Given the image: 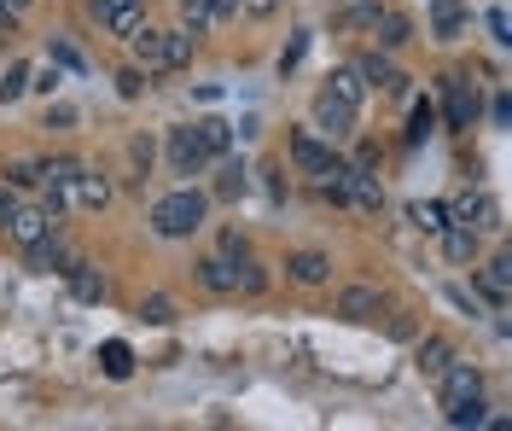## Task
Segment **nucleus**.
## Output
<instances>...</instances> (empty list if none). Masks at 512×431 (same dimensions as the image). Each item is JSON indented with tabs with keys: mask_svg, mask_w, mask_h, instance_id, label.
I'll list each match as a JSON object with an SVG mask.
<instances>
[{
	"mask_svg": "<svg viewBox=\"0 0 512 431\" xmlns=\"http://www.w3.org/2000/svg\"><path fill=\"white\" fill-rule=\"evenodd\" d=\"M210 222V199L198 187H175L152 204V233L158 239H192V233Z\"/></svg>",
	"mask_w": 512,
	"mask_h": 431,
	"instance_id": "nucleus-1",
	"label": "nucleus"
},
{
	"mask_svg": "<svg viewBox=\"0 0 512 431\" xmlns=\"http://www.w3.org/2000/svg\"><path fill=\"white\" fill-rule=\"evenodd\" d=\"M210 164H216V158L204 152V140H198V129H169V175H181V181H192V175H204Z\"/></svg>",
	"mask_w": 512,
	"mask_h": 431,
	"instance_id": "nucleus-2",
	"label": "nucleus"
},
{
	"mask_svg": "<svg viewBox=\"0 0 512 431\" xmlns=\"http://www.w3.org/2000/svg\"><path fill=\"white\" fill-rule=\"evenodd\" d=\"M448 222H466V228H478V233H501V204L489 199V193H478V187H466L460 199L448 204Z\"/></svg>",
	"mask_w": 512,
	"mask_h": 431,
	"instance_id": "nucleus-3",
	"label": "nucleus"
},
{
	"mask_svg": "<svg viewBox=\"0 0 512 431\" xmlns=\"http://www.w3.org/2000/svg\"><path fill=\"white\" fill-rule=\"evenodd\" d=\"M478 111H483L478 88H472L466 76H443V117H448V129H472V123H478Z\"/></svg>",
	"mask_w": 512,
	"mask_h": 431,
	"instance_id": "nucleus-4",
	"label": "nucleus"
},
{
	"mask_svg": "<svg viewBox=\"0 0 512 431\" xmlns=\"http://www.w3.org/2000/svg\"><path fill=\"white\" fill-rule=\"evenodd\" d=\"M286 152H291V169H297V175H320V169L338 158V152H332V140H320V134H309V129L291 134Z\"/></svg>",
	"mask_w": 512,
	"mask_h": 431,
	"instance_id": "nucleus-5",
	"label": "nucleus"
},
{
	"mask_svg": "<svg viewBox=\"0 0 512 431\" xmlns=\"http://www.w3.org/2000/svg\"><path fill=\"white\" fill-rule=\"evenodd\" d=\"M472 292L489 298V309H507V298H512V257H489V263L472 274Z\"/></svg>",
	"mask_w": 512,
	"mask_h": 431,
	"instance_id": "nucleus-6",
	"label": "nucleus"
},
{
	"mask_svg": "<svg viewBox=\"0 0 512 431\" xmlns=\"http://www.w3.org/2000/svg\"><path fill=\"white\" fill-rule=\"evenodd\" d=\"M53 228H59V222H53L41 204H12V216H6V239H12L18 251H24V245H35L41 233H53Z\"/></svg>",
	"mask_w": 512,
	"mask_h": 431,
	"instance_id": "nucleus-7",
	"label": "nucleus"
},
{
	"mask_svg": "<svg viewBox=\"0 0 512 431\" xmlns=\"http://www.w3.org/2000/svg\"><path fill=\"white\" fill-rule=\"evenodd\" d=\"M431 385H437V402H460V397H483V373L472 362H448L443 373H437V379H431Z\"/></svg>",
	"mask_w": 512,
	"mask_h": 431,
	"instance_id": "nucleus-8",
	"label": "nucleus"
},
{
	"mask_svg": "<svg viewBox=\"0 0 512 431\" xmlns=\"http://www.w3.org/2000/svg\"><path fill=\"white\" fill-rule=\"evenodd\" d=\"M286 280L291 286H303V292H320V286L332 280V257H326V251H291L286 257Z\"/></svg>",
	"mask_w": 512,
	"mask_h": 431,
	"instance_id": "nucleus-9",
	"label": "nucleus"
},
{
	"mask_svg": "<svg viewBox=\"0 0 512 431\" xmlns=\"http://www.w3.org/2000/svg\"><path fill=\"white\" fill-rule=\"evenodd\" d=\"M70 257H76V251H70V245L59 239V228L41 233L35 245H24V263H30L35 274H64V268H70Z\"/></svg>",
	"mask_w": 512,
	"mask_h": 431,
	"instance_id": "nucleus-10",
	"label": "nucleus"
},
{
	"mask_svg": "<svg viewBox=\"0 0 512 431\" xmlns=\"http://www.w3.org/2000/svg\"><path fill=\"white\" fill-rule=\"evenodd\" d=\"M355 70H361V82H367V88H379V94H408V76L390 65V53H361Z\"/></svg>",
	"mask_w": 512,
	"mask_h": 431,
	"instance_id": "nucleus-11",
	"label": "nucleus"
},
{
	"mask_svg": "<svg viewBox=\"0 0 512 431\" xmlns=\"http://www.w3.org/2000/svg\"><path fill=\"white\" fill-rule=\"evenodd\" d=\"M315 129L326 134V140L350 134V129H355V105H344L332 88H320V94H315Z\"/></svg>",
	"mask_w": 512,
	"mask_h": 431,
	"instance_id": "nucleus-12",
	"label": "nucleus"
},
{
	"mask_svg": "<svg viewBox=\"0 0 512 431\" xmlns=\"http://www.w3.org/2000/svg\"><path fill=\"white\" fill-rule=\"evenodd\" d=\"M344 204H355L361 216H379L384 210V187L373 169H350V181H344Z\"/></svg>",
	"mask_w": 512,
	"mask_h": 431,
	"instance_id": "nucleus-13",
	"label": "nucleus"
},
{
	"mask_svg": "<svg viewBox=\"0 0 512 431\" xmlns=\"http://www.w3.org/2000/svg\"><path fill=\"white\" fill-rule=\"evenodd\" d=\"M70 204H76V210H105V204H111V181H105V175H99V169H76V181H70Z\"/></svg>",
	"mask_w": 512,
	"mask_h": 431,
	"instance_id": "nucleus-14",
	"label": "nucleus"
},
{
	"mask_svg": "<svg viewBox=\"0 0 512 431\" xmlns=\"http://www.w3.org/2000/svg\"><path fill=\"white\" fill-rule=\"evenodd\" d=\"M379 309H384L379 286H344V292H338V315H344V321H379Z\"/></svg>",
	"mask_w": 512,
	"mask_h": 431,
	"instance_id": "nucleus-15",
	"label": "nucleus"
},
{
	"mask_svg": "<svg viewBox=\"0 0 512 431\" xmlns=\"http://www.w3.org/2000/svg\"><path fill=\"white\" fill-rule=\"evenodd\" d=\"M373 35H379V53H396V47H408V41H414V18H408V12H390V6H379Z\"/></svg>",
	"mask_w": 512,
	"mask_h": 431,
	"instance_id": "nucleus-16",
	"label": "nucleus"
},
{
	"mask_svg": "<svg viewBox=\"0 0 512 431\" xmlns=\"http://www.w3.org/2000/svg\"><path fill=\"white\" fill-rule=\"evenodd\" d=\"M128 53H134V65L146 70V76H163V30L140 24V30L128 35Z\"/></svg>",
	"mask_w": 512,
	"mask_h": 431,
	"instance_id": "nucleus-17",
	"label": "nucleus"
},
{
	"mask_svg": "<svg viewBox=\"0 0 512 431\" xmlns=\"http://www.w3.org/2000/svg\"><path fill=\"white\" fill-rule=\"evenodd\" d=\"M64 280H70V292H76L82 303H105V274H99L94 263L70 257V268H64Z\"/></svg>",
	"mask_w": 512,
	"mask_h": 431,
	"instance_id": "nucleus-18",
	"label": "nucleus"
},
{
	"mask_svg": "<svg viewBox=\"0 0 512 431\" xmlns=\"http://www.w3.org/2000/svg\"><path fill=\"white\" fill-rule=\"evenodd\" d=\"M437 239H443L448 263H472V257H478V245H483V233H478V228H466V222H448Z\"/></svg>",
	"mask_w": 512,
	"mask_h": 431,
	"instance_id": "nucleus-19",
	"label": "nucleus"
},
{
	"mask_svg": "<svg viewBox=\"0 0 512 431\" xmlns=\"http://www.w3.org/2000/svg\"><path fill=\"white\" fill-rule=\"evenodd\" d=\"M466 30V6L460 0H431V41H460Z\"/></svg>",
	"mask_w": 512,
	"mask_h": 431,
	"instance_id": "nucleus-20",
	"label": "nucleus"
},
{
	"mask_svg": "<svg viewBox=\"0 0 512 431\" xmlns=\"http://www.w3.org/2000/svg\"><path fill=\"white\" fill-rule=\"evenodd\" d=\"M192 274H198L204 292H216V298H239V292H233V257H204Z\"/></svg>",
	"mask_w": 512,
	"mask_h": 431,
	"instance_id": "nucleus-21",
	"label": "nucleus"
},
{
	"mask_svg": "<svg viewBox=\"0 0 512 431\" xmlns=\"http://www.w3.org/2000/svg\"><path fill=\"white\" fill-rule=\"evenodd\" d=\"M192 53H198V35L187 24H175V30H163V70H187Z\"/></svg>",
	"mask_w": 512,
	"mask_h": 431,
	"instance_id": "nucleus-22",
	"label": "nucleus"
},
{
	"mask_svg": "<svg viewBox=\"0 0 512 431\" xmlns=\"http://www.w3.org/2000/svg\"><path fill=\"white\" fill-rule=\"evenodd\" d=\"M454 362V344L448 338H419V350H414V367L425 373V379H437L443 367Z\"/></svg>",
	"mask_w": 512,
	"mask_h": 431,
	"instance_id": "nucleus-23",
	"label": "nucleus"
},
{
	"mask_svg": "<svg viewBox=\"0 0 512 431\" xmlns=\"http://www.w3.org/2000/svg\"><path fill=\"white\" fill-rule=\"evenodd\" d=\"M326 88H332L344 105H355V111H361V100H367V82H361V70H355V65L332 70V76H326Z\"/></svg>",
	"mask_w": 512,
	"mask_h": 431,
	"instance_id": "nucleus-24",
	"label": "nucleus"
},
{
	"mask_svg": "<svg viewBox=\"0 0 512 431\" xmlns=\"http://www.w3.org/2000/svg\"><path fill=\"white\" fill-rule=\"evenodd\" d=\"M99 367H105V379H128L134 373V350H128L123 338H105L99 344Z\"/></svg>",
	"mask_w": 512,
	"mask_h": 431,
	"instance_id": "nucleus-25",
	"label": "nucleus"
},
{
	"mask_svg": "<svg viewBox=\"0 0 512 431\" xmlns=\"http://www.w3.org/2000/svg\"><path fill=\"white\" fill-rule=\"evenodd\" d=\"M262 286H268V274H262V263H251V251H245V257H233V292L256 298Z\"/></svg>",
	"mask_w": 512,
	"mask_h": 431,
	"instance_id": "nucleus-26",
	"label": "nucleus"
},
{
	"mask_svg": "<svg viewBox=\"0 0 512 431\" xmlns=\"http://www.w3.org/2000/svg\"><path fill=\"white\" fill-rule=\"evenodd\" d=\"M198 129V140H204V152L210 158H227V146H233V129H227L222 117H204V123H192Z\"/></svg>",
	"mask_w": 512,
	"mask_h": 431,
	"instance_id": "nucleus-27",
	"label": "nucleus"
},
{
	"mask_svg": "<svg viewBox=\"0 0 512 431\" xmlns=\"http://www.w3.org/2000/svg\"><path fill=\"white\" fill-rule=\"evenodd\" d=\"M408 222H414L419 233H431V239H437V233L448 228V204H437V199H425V204H414V210H408Z\"/></svg>",
	"mask_w": 512,
	"mask_h": 431,
	"instance_id": "nucleus-28",
	"label": "nucleus"
},
{
	"mask_svg": "<svg viewBox=\"0 0 512 431\" xmlns=\"http://www.w3.org/2000/svg\"><path fill=\"white\" fill-rule=\"evenodd\" d=\"M140 321H146V327H169V321H175V298H169V292H146V298H140Z\"/></svg>",
	"mask_w": 512,
	"mask_h": 431,
	"instance_id": "nucleus-29",
	"label": "nucleus"
},
{
	"mask_svg": "<svg viewBox=\"0 0 512 431\" xmlns=\"http://www.w3.org/2000/svg\"><path fill=\"white\" fill-rule=\"evenodd\" d=\"M99 24H105V30L117 35V41H128V35H134L140 24H146V6H123V12H105Z\"/></svg>",
	"mask_w": 512,
	"mask_h": 431,
	"instance_id": "nucleus-30",
	"label": "nucleus"
},
{
	"mask_svg": "<svg viewBox=\"0 0 512 431\" xmlns=\"http://www.w3.org/2000/svg\"><path fill=\"white\" fill-rule=\"evenodd\" d=\"M76 158H41V187H64L70 193V181H76Z\"/></svg>",
	"mask_w": 512,
	"mask_h": 431,
	"instance_id": "nucleus-31",
	"label": "nucleus"
},
{
	"mask_svg": "<svg viewBox=\"0 0 512 431\" xmlns=\"http://www.w3.org/2000/svg\"><path fill=\"white\" fill-rule=\"evenodd\" d=\"M431 129H437V105L419 100L414 117H408V146H425V140H431Z\"/></svg>",
	"mask_w": 512,
	"mask_h": 431,
	"instance_id": "nucleus-32",
	"label": "nucleus"
},
{
	"mask_svg": "<svg viewBox=\"0 0 512 431\" xmlns=\"http://www.w3.org/2000/svg\"><path fill=\"white\" fill-rule=\"evenodd\" d=\"M181 24H187L192 35L216 30V18H210V0H181Z\"/></svg>",
	"mask_w": 512,
	"mask_h": 431,
	"instance_id": "nucleus-33",
	"label": "nucleus"
},
{
	"mask_svg": "<svg viewBox=\"0 0 512 431\" xmlns=\"http://www.w3.org/2000/svg\"><path fill=\"white\" fill-rule=\"evenodd\" d=\"M24 94H30V65H12V70H6V82H0V105L24 100Z\"/></svg>",
	"mask_w": 512,
	"mask_h": 431,
	"instance_id": "nucleus-34",
	"label": "nucleus"
},
{
	"mask_svg": "<svg viewBox=\"0 0 512 431\" xmlns=\"http://www.w3.org/2000/svg\"><path fill=\"white\" fill-rule=\"evenodd\" d=\"M146 88H152V82H146V70H140V65L117 70V94H123V100H140V94H146Z\"/></svg>",
	"mask_w": 512,
	"mask_h": 431,
	"instance_id": "nucleus-35",
	"label": "nucleus"
},
{
	"mask_svg": "<svg viewBox=\"0 0 512 431\" xmlns=\"http://www.w3.org/2000/svg\"><path fill=\"white\" fill-rule=\"evenodd\" d=\"M47 59H53L59 70H88V59H82V53H76L70 41H47Z\"/></svg>",
	"mask_w": 512,
	"mask_h": 431,
	"instance_id": "nucleus-36",
	"label": "nucleus"
},
{
	"mask_svg": "<svg viewBox=\"0 0 512 431\" xmlns=\"http://www.w3.org/2000/svg\"><path fill=\"white\" fill-rule=\"evenodd\" d=\"M373 18H379V0H361V6H350L338 24H355V30H373Z\"/></svg>",
	"mask_w": 512,
	"mask_h": 431,
	"instance_id": "nucleus-37",
	"label": "nucleus"
},
{
	"mask_svg": "<svg viewBox=\"0 0 512 431\" xmlns=\"http://www.w3.org/2000/svg\"><path fill=\"white\" fill-rule=\"evenodd\" d=\"M384 332H390V338H396V344H408V338H414V315H390V321H384Z\"/></svg>",
	"mask_w": 512,
	"mask_h": 431,
	"instance_id": "nucleus-38",
	"label": "nucleus"
},
{
	"mask_svg": "<svg viewBox=\"0 0 512 431\" xmlns=\"http://www.w3.org/2000/svg\"><path fill=\"white\" fill-rule=\"evenodd\" d=\"M6 181H12V187H35V181H41V164H12Z\"/></svg>",
	"mask_w": 512,
	"mask_h": 431,
	"instance_id": "nucleus-39",
	"label": "nucleus"
},
{
	"mask_svg": "<svg viewBox=\"0 0 512 431\" xmlns=\"http://www.w3.org/2000/svg\"><path fill=\"white\" fill-rule=\"evenodd\" d=\"M239 193H245V175H239V169H227L222 181H216V199H239Z\"/></svg>",
	"mask_w": 512,
	"mask_h": 431,
	"instance_id": "nucleus-40",
	"label": "nucleus"
},
{
	"mask_svg": "<svg viewBox=\"0 0 512 431\" xmlns=\"http://www.w3.org/2000/svg\"><path fill=\"white\" fill-rule=\"evenodd\" d=\"M303 47H309V35H297V41H291L286 53H280V76H291V70H297V59H303Z\"/></svg>",
	"mask_w": 512,
	"mask_h": 431,
	"instance_id": "nucleus-41",
	"label": "nucleus"
},
{
	"mask_svg": "<svg viewBox=\"0 0 512 431\" xmlns=\"http://www.w3.org/2000/svg\"><path fill=\"white\" fill-rule=\"evenodd\" d=\"M489 35H495L501 47L512 41V35H507V6H489Z\"/></svg>",
	"mask_w": 512,
	"mask_h": 431,
	"instance_id": "nucleus-42",
	"label": "nucleus"
},
{
	"mask_svg": "<svg viewBox=\"0 0 512 431\" xmlns=\"http://www.w3.org/2000/svg\"><path fill=\"white\" fill-rule=\"evenodd\" d=\"M239 12H251V18H274L280 0H239Z\"/></svg>",
	"mask_w": 512,
	"mask_h": 431,
	"instance_id": "nucleus-43",
	"label": "nucleus"
},
{
	"mask_svg": "<svg viewBox=\"0 0 512 431\" xmlns=\"http://www.w3.org/2000/svg\"><path fill=\"white\" fill-rule=\"evenodd\" d=\"M128 152H134V164H140V169H152V152H158V146H152V140H146V134H140V140H134V146H128Z\"/></svg>",
	"mask_w": 512,
	"mask_h": 431,
	"instance_id": "nucleus-44",
	"label": "nucleus"
},
{
	"mask_svg": "<svg viewBox=\"0 0 512 431\" xmlns=\"http://www.w3.org/2000/svg\"><path fill=\"white\" fill-rule=\"evenodd\" d=\"M70 123H76V111H70V105H53V111H47V129H70Z\"/></svg>",
	"mask_w": 512,
	"mask_h": 431,
	"instance_id": "nucleus-45",
	"label": "nucleus"
},
{
	"mask_svg": "<svg viewBox=\"0 0 512 431\" xmlns=\"http://www.w3.org/2000/svg\"><path fill=\"white\" fill-rule=\"evenodd\" d=\"M222 257H245V233H233V228L222 233Z\"/></svg>",
	"mask_w": 512,
	"mask_h": 431,
	"instance_id": "nucleus-46",
	"label": "nucleus"
},
{
	"mask_svg": "<svg viewBox=\"0 0 512 431\" xmlns=\"http://www.w3.org/2000/svg\"><path fill=\"white\" fill-rule=\"evenodd\" d=\"M350 169H379V146H373V140H367V146H361V152H355V164Z\"/></svg>",
	"mask_w": 512,
	"mask_h": 431,
	"instance_id": "nucleus-47",
	"label": "nucleus"
},
{
	"mask_svg": "<svg viewBox=\"0 0 512 431\" xmlns=\"http://www.w3.org/2000/svg\"><path fill=\"white\" fill-rule=\"evenodd\" d=\"M233 12H239V0H210V18H216V24H227Z\"/></svg>",
	"mask_w": 512,
	"mask_h": 431,
	"instance_id": "nucleus-48",
	"label": "nucleus"
},
{
	"mask_svg": "<svg viewBox=\"0 0 512 431\" xmlns=\"http://www.w3.org/2000/svg\"><path fill=\"white\" fill-rule=\"evenodd\" d=\"M123 6H146V0H94V18H105V12H123Z\"/></svg>",
	"mask_w": 512,
	"mask_h": 431,
	"instance_id": "nucleus-49",
	"label": "nucleus"
},
{
	"mask_svg": "<svg viewBox=\"0 0 512 431\" xmlns=\"http://www.w3.org/2000/svg\"><path fill=\"white\" fill-rule=\"evenodd\" d=\"M30 88H47V94H53V88H59V65H47V70L30 82Z\"/></svg>",
	"mask_w": 512,
	"mask_h": 431,
	"instance_id": "nucleus-50",
	"label": "nucleus"
},
{
	"mask_svg": "<svg viewBox=\"0 0 512 431\" xmlns=\"http://www.w3.org/2000/svg\"><path fill=\"white\" fill-rule=\"evenodd\" d=\"M12 204H18V199H12V193L0 187V228H6V216H12Z\"/></svg>",
	"mask_w": 512,
	"mask_h": 431,
	"instance_id": "nucleus-51",
	"label": "nucleus"
},
{
	"mask_svg": "<svg viewBox=\"0 0 512 431\" xmlns=\"http://www.w3.org/2000/svg\"><path fill=\"white\" fill-rule=\"evenodd\" d=\"M0 41H6V35H0Z\"/></svg>",
	"mask_w": 512,
	"mask_h": 431,
	"instance_id": "nucleus-52",
	"label": "nucleus"
}]
</instances>
